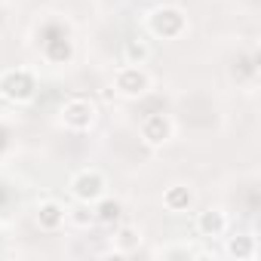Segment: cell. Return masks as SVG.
<instances>
[{
	"label": "cell",
	"mask_w": 261,
	"mask_h": 261,
	"mask_svg": "<svg viewBox=\"0 0 261 261\" xmlns=\"http://www.w3.org/2000/svg\"><path fill=\"white\" fill-rule=\"evenodd\" d=\"M117 215H120V203L117 200H101L98 203V215H95L98 221L108 224V221H117Z\"/></svg>",
	"instance_id": "10"
},
{
	"label": "cell",
	"mask_w": 261,
	"mask_h": 261,
	"mask_svg": "<svg viewBox=\"0 0 261 261\" xmlns=\"http://www.w3.org/2000/svg\"><path fill=\"white\" fill-rule=\"evenodd\" d=\"M71 191L80 203H98L105 197V175L98 169H83V172L74 175Z\"/></svg>",
	"instance_id": "1"
},
{
	"label": "cell",
	"mask_w": 261,
	"mask_h": 261,
	"mask_svg": "<svg viewBox=\"0 0 261 261\" xmlns=\"http://www.w3.org/2000/svg\"><path fill=\"white\" fill-rule=\"evenodd\" d=\"M163 203H166V209H172V212H185V209L194 203V194H191L185 185H172V188L163 194Z\"/></svg>",
	"instance_id": "8"
},
{
	"label": "cell",
	"mask_w": 261,
	"mask_h": 261,
	"mask_svg": "<svg viewBox=\"0 0 261 261\" xmlns=\"http://www.w3.org/2000/svg\"><path fill=\"white\" fill-rule=\"evenodd\" d=\"M126 53H129V59H139V65H142V59L148 56V46H145V43H129Z\"/></svg>",
	"instance_id": "12"
},
{
	"label": "cell",
	"mask_w": 261,
	"mask_h": 261,
	"mask_svg": "<svg viewBox=\"0 0 261 261\" xmlns=\"http://www.w3.org/2000/svg\"><path fill=\"white\" fill-rule=\"evenodd\" d=\"M151 28H154V34H163V37H175L181 28H185V16L178 13V10H157L154 16H151Z\"/></svg>",
	"instance_id": "5"
},
{
	"label": "cell",
	"mask_w": 261,
	"mask_h": 261,
	"mask_svg": "<svg viewBox=\"0 0 261 261\" xmlns=\"http://www.w3.org/2000/svg\"><path fill=\"white\" fill-rule=\"evenodd\" d=\"M148 74L139 68V65H126V68H120L117 71V77H114V86H117V92H123V95H142V92H148Z\"/></svg>",
	"instance_id": "4"
},
{
	"label": "cell",
	"mask_w": 261,
	"mask_h": 261,
	"mask_svg": "<svg viewBox=\"0 0 261 261\" xmlns=\"http://www.w3.org/2000/svg\"><path fill=\"white\" fill-rule=\"evenodd\" d=\"M142 139L148 142V145H163L166 139H169V120L163 117V114H154V117H148L145 120V126H142Z\"/></svg>",
	"instance_id": "6"
},
{
	"label": "cell",
	"mask_w": 261,
	"mask_h": 261,
	"mask_svg": "<svg viewBox=\"0 0 261 261\" xmlns=\"http://www.w3.org/2000/svg\"><path fill=\"white\" fill-rule=\"evenodd\" d=\"M197 227H200V233H203V237H221V233H224V227H227V221H224V215H221V212L209 209V212H203V215H200Z\"/></svg>",
	"instance_id": "9"
},
{
	"label": "cell",
	"mask_w": 261,
	"mask_h": 261,
	"mask_svg": "<svg viewBox=\"0 0 261 261\" xmlns=\"http://www.w3.org/2000/svg\"><path fill=\"white\" fill-rule=\"evenodd\" d=\"M62 120H65V126L68 129H89L92 126V120H95V108H92V101H86V98H71L65 108H62Z\"/></svg>",
	"instance_id": "3"
},
{
	"label": "cell",
	"mask_w": 261,
	"mask_h": 261,
	"mask_svg": "<svg viewBox=\"0 0 261 261\" xmlns=\"http://www.w3.org/2000/svg\"><path fill=\"white\" fill-rule=\"evenodd\" d=\"M227 255H237V258H252V255H255V249H252V243H249L246 237H240V240H230Z\"/></svg>",
	"instance_id": "11"
},
{
	"label": "cell",
	"mask_w": 261,
	"mask_h": 261,
	"mask_svg": "<svg viewBox=\"0 0 261 261\" xmlns=\"http://www.w3.org/2000/svg\"><path fill=\"white\" fill-rule=\"evenodd\" d=\"M31 92H34V80L28 71H7L0 77V95L10 101H25L31 98Z\"/></svg>",
	"instance_id": "2"
},
{
	"label": "cell",
	"mask_w": 261,
	"mask_h": 261,
	"mask_svg": "<svg viewBox=\"0 0 261 261\" xmlns=\"http://www.w3.org/2000/svg\"><path fill=\"white\" fill-rule=\"evenodd\" d=\"M62 221H65V209H62L56 200H46V203L37 209V224H40L43 230H56Z\"/></svg>",
	"instance_id": "7"
}]
</instances>
